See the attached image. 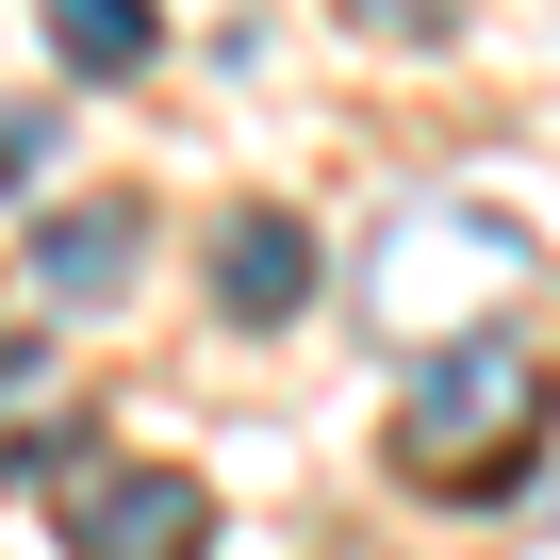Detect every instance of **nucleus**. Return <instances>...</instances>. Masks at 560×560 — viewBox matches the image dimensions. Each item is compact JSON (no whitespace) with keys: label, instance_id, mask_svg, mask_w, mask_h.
<instances>
[{"label":"nucleus","instance_id":"nucleus-3","mask_svg":"<svg viewBox=\"0 0 560 560\" xmlns=\"http://www.w3.org/2000/svg\"><path fill=\"white\" fill-rule=\"evenodd\" d=\"M67 560H214V494L182 462H67Z\"/></svg>","mask_w":560,"mask_h":560},{"label":"nucleus","instance_id":"nucleus-6","mask_svg":"<svg viewBox=\"0 0 560 560\" xmlns=\"http://www.w3.org/2000/svg\"><path fill=\"white\" fill-rule=\"evenodd\" d=\"M34 18H50V67H67V83H132V67L165 50L149 0H34Z\"/></svg>","mask_w":560,"mask_h":560},{"label":"nucleus","instance_id":"nucleus-5","mask_svg":"<svg viewBox=\"0 0 560 560\" xmlns=\"http://www.w3.org/2000/svg\"><path fill=\"white\" fill-rule=\"evenodd\" d=\"M132 264H149V214H132V198H67V214L34 231V298L116 314V298H132Z\"/></svg>","mask_w":560,"mask_h":560},{"label":"nucleus","instance_id":"nucleus-1","mask_svg":"<svg viewBox=\"0 0 560 560\" xmlns=\"http://www.w3.org/2000/svg\"><path fill=\"white\" fill-rule=\"evenodd\" d=\"M527 280H544V231H527V214H494V198H396L380 247L347 264V314L429 363V347H462V330H511Z\"/></svg>","mask_w":560,"mask_h":560},{"label":"nucleus","instance_id":"nucleus-2","mask_svg":"<svg viewBox=\"0 0 560 560\" xmlns=\"http://www.w3.org/2000/svg\"><path fill=\"white\" fill-rule=\"evenodd\" d=\"M544 347L527 330H462V347H429L412 363V412H396V478L412 494H494L527 445H544Z\"/></svg>","mask_w":560,"mask_h":560},{"label":"nucleus","instance_id":"nucleus-8","mask_svg":"<svg viewBox=\"0 0 560 560\" xmlns=\"http://www.w3.org/2000/svg\"><path fill=\"white\" fill-rule=\"evenodd\" d=\"M34 165H50V116H0V198H34Z\"/></svg>","mask_w":560,"mask_h":560},{"label":"nucleus","instance_id":"nucleus-7","mask_svg":"<svg viewBox=\"0 0 560 560\" xmlns=\"http://www.w3.org/2000/svg\"><path fill=\"white\" fill-rule=\"evenodd\" d=\"M347 18H363L380 50H445V34H462V0H347Z\"/></svg>","mask_w":560,"mask_h":560},{"label":"nucleus","instance_id":"nucleus-4","mask_svg":"<svg viewBox=\"0 0 560 560\" xmlns=\"http://www.w3.org/2000/svg\"><path fill=\"white\" fill-rule=\"evenodd\" d=\"M214 314H231V330H280V314H314V231L280 214V198H247V214L214 231Z\"/></svg>","mask_w":560,"mask_h":560}]
</instances>
